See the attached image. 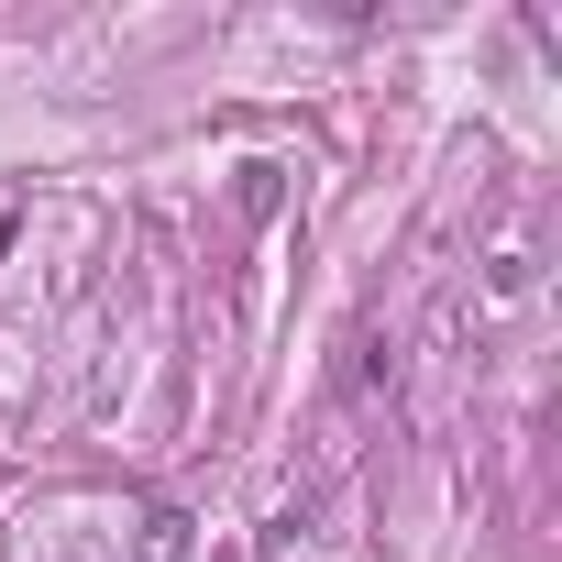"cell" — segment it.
I'll return each mask as SVG.
<instances>
[{"instance_id": "obj_1", "label": "cell", "mask_w": 562, "mask_h": 562, "mask_svg": "<svg viewBox=\"0 0 562 562\" xmlns=\"http://www.w3.org/2000/svg\"><path fill=\"white\" fill-rule=\"evenodd\" d=\"M133 551L144 562H188V507H144L133 518Z\"/></svg>"}]
</instances>
